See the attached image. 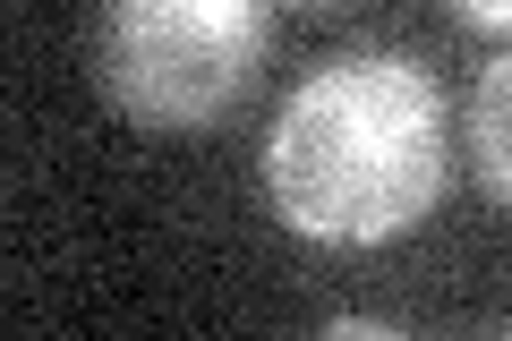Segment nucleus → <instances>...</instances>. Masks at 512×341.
Instances as JSON below:
<instances>
[{"mask_svg": "<svg viewBox=\"0 0 512 341\" xmlns=\"http://www.w3.org/2000/svg\"><path fill=\"white\" fill-rule=\"evenodd\" d=\"M504 103H512V69L495 60L487 86H478V180H487V197L512 188V171H504Z\"/></svg>", "mask_w": 512, "mask_h": 341, "instance_id": "3", "label": "nucleus"}, {"mask_svg": "<svg viewBox=\"0 0 512 341\" xmlns=\"http://www.w3.org/2000/svg\"><path fill=\"white\" fill-rule=\"evenodd\" d=\"M444 188V94L402 52H350L282 103L265 197L299 239L384 248L419 231Z\"/></svg>", "mask_w": 512, "mask_h": 341, "instance_id": "1", "label": "nucleus"}, {"mask_svg": "<svg viewBox=\"0 0 512 341\" xmlns=\"http://www.w3.org/2000/svg\"><path fill=\"white\" fill-rule=\"evenodd\" d=\"M265 60V0H111L103 94L137 128H214Z\"/></svg>", "mask_w": 512, "mask_h": 341, "instance_id": "2", "label": "nucleus"}, {"mask_svg": "<svg viewBox=\"0 0 512 341\" xmlns=\"http://www.w3.org/2000/svg\"><path fill=\"white\" fill-rule=\"evenodd\" d=\"M453 9L470 26H487V35H504V26H512V0H453Z\"/></svg>", "mask_w": 512, "mask_h": 341, "instance_id": "4", "label": "nucleus"}, {"mask_svg": "<svg viewBox=\"0 0 512 341\" xmlns=\"http://www.w3.org/2000/svg\"><path fill=\"white\" fill-rule=\"evenodd\" d=\"M291 9H333V0H291Z\"/></svg>", "mask_w": 512, "mask_h": 341, "instance_id": "5", "label": "nucleus"}]
</instances>
